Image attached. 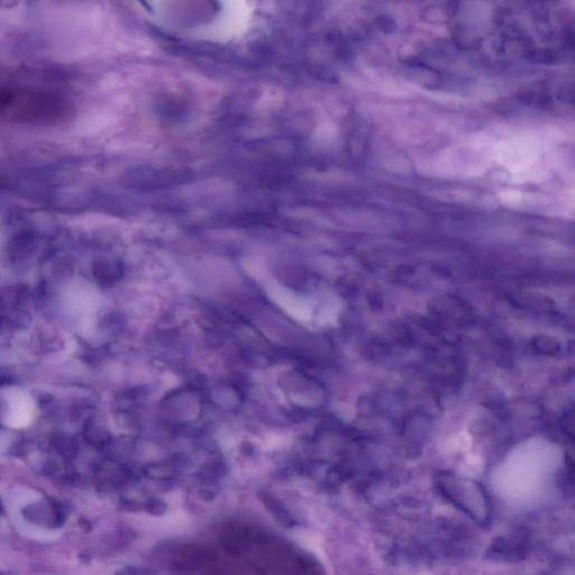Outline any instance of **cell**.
Returning a JSON list of instances; mask_svg holds the SVG:
<instances>
[{
    "label": "cell",
    "instance_id": "cell-1",
    "mask_svg": "<svg viewBox=\"0 0 575 575\" xmlns=\"http://www.w3.org/2000/svg\"><path fill=\"white\" fill-rule=\"evenodd\" d=\"M69 111L66 100L42 90H13L6 116L18 122L47 123L61 120Z\"/></svg>",
    "mask_w": 575,
    "mask_h": 575
},
{
    "label": "cell",
    "instance_id": "cell-2",
    "mask_svg": "<svg viewBox=\"0 0 575 575\" xmlns=\"http://www.w3.org/2000/svg\"><path fill=\"white\" fill-rule=\"evenodd\" d=\"M35 404L25 391L15 390L9 394L8 408L5 417L6 425L12 428L29 426L34 417Z\"/></svg>",
    "mask_w": 575,
    "mask_h": 575
},
{
    "label": "cell",
    "instance_id": "cell-3",
    "mask_svg": "<svg viewBox=\"0 0 575 575\" xmlns=\"http://www.w3.org/2000/svg\"><path fill=\"white\" fill-rule=\"evenodd\" d=\"M12 94L13 89L0 87V117L6 116Z\"/></svg>",
    "mask_w": 575,
    "mask_h": 575
}]
</instances>
